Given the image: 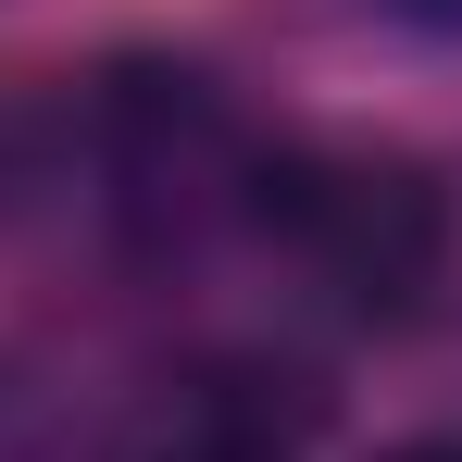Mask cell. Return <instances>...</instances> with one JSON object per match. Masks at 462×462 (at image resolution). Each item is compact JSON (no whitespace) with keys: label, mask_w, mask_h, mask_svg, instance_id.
I'll list each match as a JSON object with an SVG mask.
<instances>
[{"label":"cell","mask_w":462,"mask_h":462,"mask_svg":"<svg viewBox=\"0 0 462 462\" xmlns=\"http://www.w3.org/2000/svg\"><path fill=\"white\" fill-rule=\"evenodd\" d=\"M250 237L350 325H400L450 275V188L387 138H275Z\"/></svg>","instance_id":"obj_1"},{"label":"cell","mask_w":462,"mask_h":462,"mask_svg":"<svg viewBox=\"0 0 462 462\" xmlns=\"http://www.w3.org/2000/svg\"><path fill=\"white\" fill-rule=\"evenodd\" d=\"M263 125L237 113L200 63H113L88 88V162H100V213L138 237V250H213L250 237L263 200Z\"/></svg>","instance_id":"obj_2"},{"label":"cell","mask_w":462,"mask_h":462,"mask_svg":"<svg viewBox=\"0 0 462 462\" xmlns=\"http://www.w3.org/2000/svg\"><path fill=\"white\" fill-rule=\"evenodd\" d=\"M0 462H100V438H88L76 387L38 375L25 350H0Z\"/></svg>","instance_id":"obj_3"},{"label":"cell","mask_w":462,"mask_h":462,"mask_svg":"<svg viewBox=\"0 0 462 462\" xmlns=\"http://www.w3.org/2000/svg\"><path fill=\"white\" fill-rule=\"evenodd\" d=\"M375 462H462V425H425V438H387Z\"/></svg>","instance_id":"obj_4"},{"label":"cell","mask_w":462,"mask_h":462,"mask_svg":"<svg viewBox=\"0 0 462 462\" xmlns=\"http://www.w3.org/2000/svg\"><path fill=\"white\" fill-rule=\"evenodd\" d=\"M425 13H462V0H425Z\"/></svg>","instance_id":"obj_5"}]
</instances>
